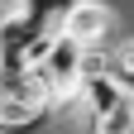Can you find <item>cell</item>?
Instances as JSON below:
<instances>
[{"mask_svg": "<svg viewBox=\"0 0 134 134\" xmlns=\"http://www.w3.org/2000/svg\"><path fill=\"white\" fill-rule=\"evenodd\" d=\"M91 134H134V91L110 115H96V120H91Z\"/></svg>", "mask_w": 134, "mask_h": 134, "instance_id": "cell-6", "label": "cell"}, {"mask_svg": "<svg viewBox=\"0 0 134 134\" xmlns=\"http://www.w3.org/2000/svg\"><path fill=\"white\" fill-rule=\"evenodd\" d=\"M81 58H86V43L58 34V38L48 43L43 62H38V77L48 81V96H53L58 110L67 105V100H81V86H86V77H81Z\"/></svg>", "mask_w": 134, "mask_h": 134, "instance_id": "cell-1", "label": "cell"}, {"mask_svg": "<svg viewBox=\"0 0 134 134\" xmlns=\"http://www.w3.org/2000/svg\"><path fill=\"white\" fill-rule=\"evenodd\" d=\"M129 96V86L115 72H105V77H86V86H81V105H86V120H96V115H110L120 100Z\"/></svg>", "mask_w": 134, "mask_h": 134, "instance_id": "cell-4", "label": "cell"}, {"mask_svg": "<svg viewBox=\"0 0 134 134\" xmlns=\"http://www.w3.org/2000/svg\"><path fill=\"white\" fill-rule=\"evenodd\" d=\"M115 77H120L125 86H134V34H125V38L115 43Z\"/></svg>", "mask_w": 134, "mask_h": 134, "instance_id": "cell-7", "label": "cell"}, {"mask_svg": "<svg viewBox=\"0 0 134 134\" xmlns=\"http://www.w3.org/2000/svg\"><path fill=\"white\" fill-rule=\"evenodd\" d=\"M110 29H115V10L105 5V0H77L72 14H67V38H77V43H105L110 38Z\"/></svg>", "mask_w": 134, "mask_h": 134, "instance_id": "cell-2", "label": "cell"}, {"mask_svg": "<svg viewBox=\"0 0 134 134\" xmlns=\"http://www.w3.org/2000/svg\"><path fill=\"white\" fill-rule=\"evenodd\" d=\"M58 105L53 100H43V105H34V100H0V134H43L53 125Z\"/></svg>", "mask_w": 134, "mask_h": 134, "instance_id": "cell-3", "label": "cell"}, {"mask_svg": "<svg viewBox=\"0 0 134 134\" xmlns=\"http://www.w3.org/2000/svg\"><path fill=\"white\" fill-rule=\"evenodd\" d=\"M0 72H5V53H0Z\"/></svg>", "mask_w": 134, "mask_h": 134, "instance_id": "cell-8", "label": "cell"}, {"mask_svg": "<svg viewBox=\"0 0 134 134\" xmlns=\"http://www.w3.org/2000/svg\"><path fill=\"white\" fill-rule=\"evenodd\" d=\"M14 5H19L43 34H62V29H67V14H72L77 0H14Z\"/></svg>", "mask_w": 134, "mask_h": 134, "instance_id": "cell-5", "label": "cell"}]
</instances>
